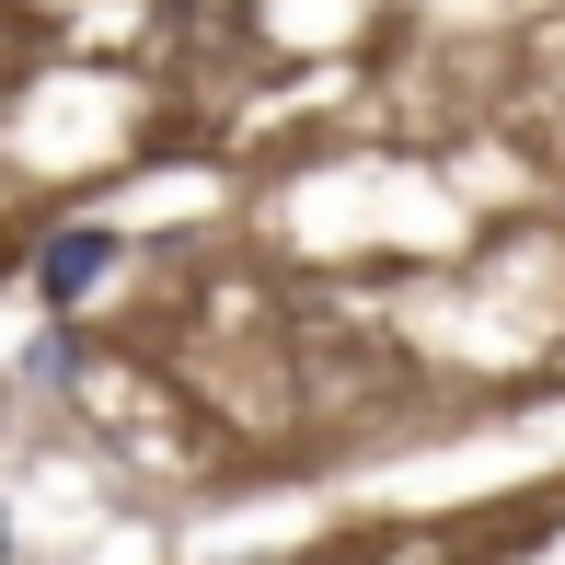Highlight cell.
I'll return each instance as SVG.
<instances>
[{
	"instance_id": "obj_1",
	"label": "cell",
	"mask_w": 565,
	"mask_h": 565,
	"mask_svg": "<svg viewBox=\"0 0 565 565\" xmlns=\"http://www.w3.org/2000/svg\"><path fill=\"white\" fill-rule=\"evenodd\" d=\"M105 266H116V231H58V243L35 254V300H46V312H82Z\"/></svg>"
}]
</instances>
